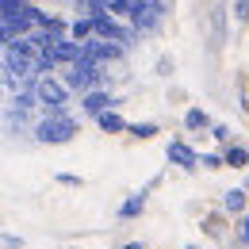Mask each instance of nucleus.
Segmentation results:
<instances>
[{
    "instance_id": "nucleus-18",
    "label": "nucleus",
    "mask_w": 249,
    "mask_h": 249,
    "mask_svg": "<svg viewBox=\"0 0 249 249\" xmlns=\"http://www.w3.org/2000/svg\"><path fill=\"white\" fill-rule=\"evenodd\" d=\"M234 8H238V23H246L249 19V0H234Z\"/></svg>"
},
{
    "instance_id": "nucleus-22",
    "label": "nucleus",
    "mask_w": 249,
    "mask_h": 249,
    "mask_svg": "<svg viewBox=\"0 0 249 249\" xmlns=\"http://www.w3.org/2000/svg\"><path fill=\"white\" fill-rule=\"evenodd\" d=\"M123 249H142V246H138V242H130V246H123Z\"/></svg>"
},
{
    "instance_id": "nucleus-8",
    "label": "nucleus",
    "mask_w": 249,
    "mask_h": 249,
    "mask_svg": "<svg viewBox=\"0 0 249 249\" xmlns=\"http://www.w3.org/2000/svg\"><path fill=\"white\" fill-rule=\"evenodd\" d=\"M85 111H89V115L111 111V96H107V92H85Z\"/></svg>"
},
{
    "instance_id": "nucleus-2",
    "label": "nucleus",
    "mask_w": 249,
    "mask_h": 249,
    "mask_svg": "<svg viewBox=\"0 0 249 249\" xmlns=\"http://www.w3.org/2000/svg\"><path fill=\"white\" fill-rule=\"evenodd\" d=\"M77 134V123L69 119V115H46L42 123L35 126V138L38 142H46V146H62Z\"/></svg>"
},
{
    "instance_id": "nucleus-7",
    "label": "nucleus",
    "mask_w": 249,
    "mask_h": 249,
    "mask_svg": "<svg viewBox=\"0 0 249 249\" xmlns=\"http://www.w3.org/2000/svg\"><path fill=\"white\" fill-rule=\"evenodd\" d=\"M169 161H173V165H180V169H196L199 154H196L188 142H169Z\"/></svg>"
},
{
    "instance_id": "nucleus-13",
    "label": "nucleus",
    "mask_w": 249,
    "mask_h": 249,
    "mask_svg": "<svg viewBox=\"0 0 249 249\" xmlns=\"http://www.w3.org/2000/svg\"><path fill=\"white\" fill-rule=\"evenodd\" d=\"M222 207H226L230 215H238V211L246 207V192H238V188H230V192L222 196Z\"/></svg>"
},
{
    "instance_id": "nucleus-6",
    "label": "nucleus",
    "mask_w": 249,
    "mask_h": 249,
    "mask_svg": "<svg viewBox=\"0 0 249 249\" xmlns=\"http://www.w3.org/2000/svg\"><path fill=\"white\" fill-rule=\"evenodd\" d=\"M0 23L8 27V35H12V38H23V35L35 27V23H31V4H27V8H19V12H12V16H4Z\"/></svg>"
},
{
    "instance_id": "nucleus-5",
    "label": "nucleus",
    "mask_w": 249,
    "mask_h": 249,
    "mask_svg": "<svg viewBox=\"0 0 249 249\" xmlns=\"http://www.w3.org/2000/svg\"><path fill=\"white\" fill-rule=\"evenodd\" d=\"M157 16H161V4H157V0H134L130 19H134L138 31H154V27H157Z\"/></svg>"
},
{
    "instance_id": "nucleus-23",
    "label": "nucleus",
    "mask_w": 249,
    "mask_h": 249,
    "mask_svg": "<svg viewBox=\"0 0 249 249\" xmlns=\"http://www.w3.org/2000/svg\"><path fill=\"white\" fill-rule=\"evenodd\" d=\"M188 249H199V246H188Z\"/></svg>"
},
{
    "instance_id": "nucleus-19",
    "label": "nucleus",
    "mask_w": 249,
    "mask_h": 249,
    "mask_svg": "<svg viewBox=\"0 0 249 249\" xmlns=\"http://www.w3.org/2000/svg\"><path fill=\"white\" fill-rule=\"evenodd\" d=\"M0 85H12V89H16V92H19V81H16V77H12V73H8V69H4V65H0Z\"/></svg>"
},
{
    "instance_id": "nucleus-17",
    "label": "nucleus",
    "mask_w": 249,
    "mask_h": 249,
    "mask_svg": "<svg viewBox=\"0 0 249 249\" xmlns=\"http://www.w3.org/2000/svg\"><path fill=\"white\" fill-rule=\"evenodd\" d=\"M196 165H203V169H222V157H218V154H203Z\"/></svg>"
},
{
    "instance_id": "nucleus-4",
    "label": "nucleus",
    "mask_w": 249,
    "mask_h": 249,
    "mask_svg": "<svg viewBox=\"0 0 249 249\" xmlns=\"http://www.w3.org/2000/svg\"><path fill=\"white\" fill-rule=\"evenodd\" d=\"M92 35L100 38V42H115V46H126L134 35L126 31V27H119V19H111V16H96L92 19Z\"/></svg>"
},
{
    "instance_id": "nucleus-3",
    "label": "nucleus",
    "mask_w": 249,
    "mask_h": 249,
    "mask_svg": "<svg viewBox=\"0 0 249 249\" xmlns=\"http://www.w3.org/2000/svg\"><path fill=\"white\" fill-rule=\"evenodd\" d=\"M35 100L46 104L50 115H62V104L69 100V92L62 89V81H54V73H50V77H38V85H35Z\"/></svg>"
},
{
    "instance_id": "nucleus-21",
    "label": "nucleus",
    "mask_w": 249,
    "mask_h": 249,
    "mask_svg": "<svg viewBox=\"0 0 249 249\" xmlns=\"http://www.w3.org/2000/svg\"><path fill=\"white\" fill-rule=\"evenodd\" d=\"M242 238H246V242H249V218H246V222H242Z\"/></svg>"
},
{
    "instance_id": "nucleus-14",
    "label": "nucleus",
    "mask_w": 249,
    "mask_h": 249,
    "mask_svg": "<svg viewBox=\"0 0 249 249\" xmlns=\"http://www.w3.org/2000/svg\"><path fill=\"white\" fill-rule=\"evenodd\" d=\"M134 138H154L157 134V123H134V126H126Z\"/></svg>"
},
{
    "instance_id": "nucleus-10",
    "label": "nucleus",
    "mask_w": 249,
    "mask_h": 249,
    "mask_svg": "<svg viewBox=\"0 0 249 249\" xmlns=\"http://www.w3.org/2000/svg\"><path fill=\"white\" fill-rule=\"evenodd\" d=\"M146 211V192H138V196H130L123 207H119V215L123 218H134V215H142Z\"/></svg>"
},
{
    "instance_id": "nucleus-1",
    "label": "nucleus",
    "mask_w": 249,
    "mask_h": 249,
    "mask_svg": "<svg viewBox=\"0 0 249 249\" xmlns=\"http://www.w3.org/2000/svg\"><path fill=\"white\" fill-rule=\"evenodd\" d=\"M35 62H38V50H35L31 38H12L8 50H4V69L19 81V77H35Z\"/></svg>"
},
{
    "instance_id": "nucleus-20",
    "label": "nucleus",
    "mask_w": 249,
    "mask_h": 249,
    "mask_svg": "<svg viewBox=\"0 0 249 249\" xmlns=\"http://www.w3.org/2000/svg\"><path fill=\"white\" fill-rule=\"evenodd\" d=\"M8 42H12V35H8V27L0 23V46H8Z\"/></svg>"
},
{
    "instance_id": "nucleus-9",
    "label": "nucleus",
    "mask_w": 249,
    "mask_h": 249,
    "mask_svg": "<svg viewBox=\"0 0 249 249\" xmlns=\"http://www.w3.org/2000/svg\"><path fill=\"white\" fill-rule=\"evenodd\" d=\"M222 165H234V169L249 165V150H246V146H226V154H222Z\"/></svg>"
},
{
    "instance_id": "nucleus-15",
    "label": "nucleus",
    "mask_w": 249,
    "mask_h": 249,
    "mask_svg": "<svg viewBox=\"0 0 249 249\" xmlns=\"http://www.w3.org/2000/svg\"><path fill=\"white\" fill-rule=\"evenodd\" d=\"M19 8H27V0H0V19L12 16V12H19Z\"/></svg>"
},
{
    "instance_id": "nucleus-11",
    "label": "nucleus",
    "mask_w": 249,
    "mask_h": 249,
    "mask_svg": "<svg viewBox=\"0 0 249 249\" xmlns=\"http://www.w3.org/2000/svg\"><path fill=\"white\" fill-rule=\"evenodd\" d=\"M100 119V126L107 130V134H119V130H126V119L123 115H115V111H104V115H96Z\"/></svg>"
},
{
    "instance_id": "nucleus-16",
    "label": "nucleus",
    "mask_w": 249,
    "mask_h": 249,
    "mask_svg": "<svg viewBox=\"0 0 249 249\" xmlns=\"http://www.w3.org/2000/svg\"><path fill=\"white\" fill-rule=\"evenodd\" d=\"M38 100H35V92H16V107L19 111H27V107H35Z\"/></svg>"
},
{
    "instance_id": "nucleus-12",
    "label": "nucleus",
    "mask_w": 249,
    "mask_h": 249,
    "mask_svg": "<svg viewBox=\"0 0 249 249\" xmlns=\"http://www.w3.org/2000/svg\"><path fill=\"white\" fill-rule=\"evenodd\" d=\"M184 126L188 130H203V126H211V115H207L203 107H192V111L184 115Z\"/></svg>"
}]
</instances>
